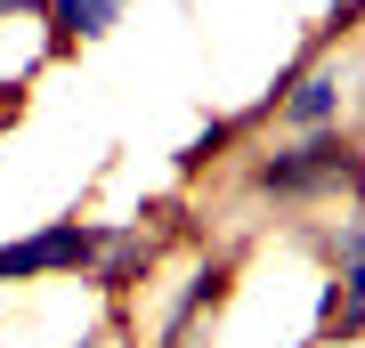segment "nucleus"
I'll use <instances>...</instances> for the list:
<instances>
[{"instance_id":"7ed1b4c3","label":"nucleus","mask_w":365,"mask_h":348,"mask_svg":"<svg viewBox=\"0 0 365 348\" xmlns=\"http://www.w3.org/2000/svg\"><path fill=\"white\" fill-rule=\"evenodd\" d=\"M268 105H276L292 130H333V122H341V65H300V73H284Z\"/></svg>"},{"instance_id":"0eeeda50","label":"nucleus","mask_w":365,"mask_h":348,"mask_svg":"<svg viewBox=\"0 0 365 348\" xmlns=\"http://www.w3.org/2000/svg\"><path fill=\"white\" fill-rule=\"evenodd\" d=\"M33 9H49V0H0V25H9V16H33Z\"/></svg>"},{"instance_id":"f257e3e1","label":"nucleus","mask_w":365,"mask_h":348,"mask_svg":"<svg viewBox=\"0 0 365 348\" xmlns=\"http://www.w3.org/2000/svg\"><path fill=\"white\" fill-rule=\"evenodd\" d=\"M252 186L260 194H357L365 186V146L341 138V122L333 130H300V146L252 162Z\"/></svg>"},{"instance_id":"423d86ee","label":"nucleus","mask_w":365,"mask_h":348,"mask_svg":"<svg viewBox=\"0 0 365 348\" xmlns=\"http://www.w3.org/2000/svg\"><path fill=\"white\" fill-rule=\"evenodd\" d=\"M333 259H341V268H365V219L333 227Z\"/></svg>"},{"instance_id":"39448f33","label":"nucleus","mask_w":365,"mask_h":348,"mask_svg":"<svg viewBox=\"0 0 365 348\" xmlns=\"http://www.w3.org/2000/svg\"><path fill=\"white\" fill-rule=\"evenodd\" d=\"M227 138H235V122H211V130H195V138H187V154H179V162H187V170H203Z\"/></svg>"},{"instance_id":"20e7f679","label":"nucleus","mask_w":365,"mask_h":348,"mask_svg":"<svg viewBox=\"0 0 365 348\" xmlns=\"http://www.w3.org/2000/svg\"><path fill=\"white\" fill-rule=\"evenodd\" d=\"M122 9H130V0H49L41 16H49V33L73 49V41H106L122 25Z\"/></svg>"},{"instance_id":"6e6552de","label":"nucleus","mask_w":365,"mask_h":348,"mask_svg":"<svg viewBox=\"0 0 365 348\" xmlns=\"http://www.w3.org/2000/svg\"><path fill=\"white\" fill-rule=\"evenodd\" d=\"M73 348H106V340H73Z\"/></svg>"},{"instance_id":"f03ea898","label":"nucleus","mask_w":365,"mask_h":348,"mask_svg":"<svg viewBox=\"0 0 365 348\" xmlns=\"http://www.w3.org/2000/svg\"><path fill=\"white\" fill-rule=\"evenodd\" d=\"M106 227L90 219H49L33 235H16V243H0V284H33V275H81L98 259Z\"/></svg>"}]
</instances>
